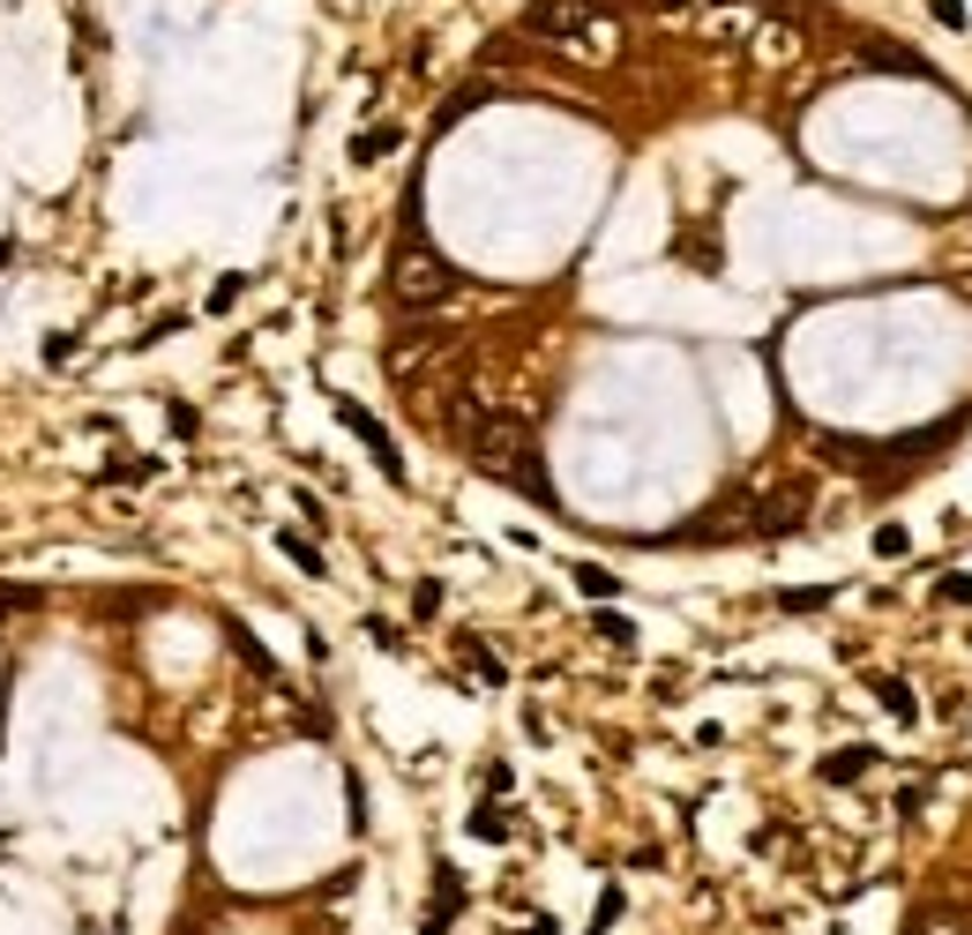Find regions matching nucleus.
Returning <instances> with one entry per match:
<instances>
[{"label":"nucleus","mask_w":972,"mask_h":935,"mask_svg":"<svg viewBox=\"0 0 972 935\" xmlns=\"http://www.w3.org/2000/svg\"><path fill=\"white\" fill-rule=\"evenodd\" d=\"M465 449L479 471H494L502 487H516V494H531L539 510L553 502L547 471H539V449H531V420L524 412H479V420L465 426Z\"/></svg>","instance_id":"obj_1"},{"label":"nucleus","mask_w":972,"mask_h":935,"mask_svg":"<svg viewBox=\"0 0 972 935\" xmlns=\"http://www.w3.org/2000/svg\"><path fill=\"white\" fill-rule=\"evenodd\" d=\"M524 31L547 45H569V53H592V60H614L621 53V31L606 15V0H531Z\"/></svg>","instance_id":"obj_2"},{"label":"nucleus","mask_w":972,"mask_h":935,"mask_svg":"<svg viewBox=\"0 0 972 935\" xmlns=\"http://www.w3.org/2000/svg\"><path fill=\"white\" fill-rule=\"evenodd\" d=\"M449 293H457V270L434 255L420 232H404V240H397V255H389V307H404V315H434Z\"/></svg>","instance_id":"obj_3"},{"label":"nucleus","mask_w":972,"mask_h":935,"mask_svg":"<svg viewBox=\"0 0 972 935\" xmlns=\"http://www.w3.org/2000/svg\"><path fill=\"white\" fill-rule=\"evenodd\" d=\"M808 53V31L801 23H786V15H756V31H748V60L763 68H793Z\"/></svg>","instance_id":"obj_4"},{"label":"nucleus","mask_w":972,"mask_h":935,"mask_svg":"<svg viewBox=\"0 0 972 935\" xmlns=\"http://www.w3.org/2000/svg\"><path fill=\"white\" fill-rule=\"evenodd\" d=\"M338 420H344V434H359V442H367V457H375V465L389 471V479H404V457H397V442L381 434V420L367 412V404H352V397H338Z\"/></svg>","instance_id":"obj_5"},{"label":"nucleus","mask_w":972,"mask_h":935,"mask_svg":"<svg viewBox=\"0 0 972 935\" xmlns=\"http://www.w3.org/2000/svg\"><path fill=\"white\" fill-rule=\"evenodd\" d=\"M457 913H465V876L442 860V868H434V913H426V935H442Z\"/></svg>","instance_id":"obj_6"},{"label":"nucleus","mask_w":972,"mask_h":935,"mask_svg":"<svg viewBox=\"0 0 972 935\" xmlns=\"http://www.w3.org/2000/svg\"><path fill=\"white\" fill-rule=\"evenodd\" d=\"M860 771H876V749H868V741H853V749H831V756H823V778H831V786H853Z\"/></svg>","instance_id":"obj_7"},{"label":"nucleus","mask_w":972,"mask_h":935,"mask_svg":"<svg viewBox=\"0 0 972 935\" xmlns=\"http://www.w3.org/2000/svg\"><path fill=\"white\" fill-rule=\"evenodd\" d=\"M277 554L293 561L299 577H330V561H322V547H315L307 532H277Z\"/></svg>","instance_id":"obj_8"},{"label":"nucleus","mask_w":972,"mask_h":935,"mask_svg":"<svg viewBox=\"0 0 972 935\" xmlns=\"http://www.w3.org/2000/svg\"><path fill=\"white\" fill-rule=\"evenodd\" d=\"M868 688L883 696V711H890V719H920V696H913V681H897V674H876Z\"/></svg>","instance_id":"obj_9"},{"label":"nucleus","mask_w":972,"mask_h":935,"mask_svg":"<svg viewBox=\"0 0 972 935\" xmlns=\"http://www.w3.org/2000/svg\"><path fill=\"white\" fill-rule=\"evenodd\" d=\"M913 935H972V913H958V905H928V913L913 921Z\"/></svg>","instance_id":"obj_10"},{"label":"nucleus","mask_w":972,"mask_h":935,"mask_svg":"<svg viewBox=\"0 0 972 935\" xmlns=\"http://www.w3.org/2000/svg\"><path fill=\"white\" fill-rule=\"evenodd\" d=\"M831 584H793V592H778V606H786V614H823V606H831Z\"/></svg>","instance_id":"obj_11"},{"label":"nucleus","mask_w":972,"mask_h":935,"mask_svg":"<svg viewBox=\"0 0 972 935\" xmlns=\"http://www.w3.org/2000/svg\"><path fill=\"white\" fill-rule=\"evenodd\" d=\"M397 142H404V128H367L359 142H352V158H359V166H375V158H389Z\"/></svg>","instance_id":"obj_12"},{"label":"nucleus","mask_w":972,"mask_h":935,"mask_svg":"<svg viewBox=\"0 0 972 935\" xmlns=\"http://www.w3.org/2000/svg\"><path fill=\"white\" fill-rule=\"evenodd\" d=\"M592 629H598V637H606V643H621V651H636V622H629V614H614V606H598V614H592Z\"/></svg>","instance_id":"obj_13"},{"label":"nucleus","mask_w":972,"mask_h":935,"mask_svg":"<svg viewBox=\"0 0 972 935\" xmlns=\"http://www.w3.org/2000/svg\"><path fill=\"white\" fill-rule=\"evenodd\" d=\"M457 651H465L471 666H479V681H508V666H502V659H494V651H487L479 637H457Z\"/></svg>","instance_id":"obj_14"},{"label":"nucleus","mask_w":972,"mask_h":935,"mask_svg":"<svg viewBox=\"0 0 972 935\" xmlns=\"http://www.w3.org/2000/svg\"><path fill=\"white\" fill-rule=\"evenodd\" d=\"M576 592H592V598H614L621 584H614V569H598V561H576Z\"/></svg>","instance_id":"obj_15"},{"label":"nucleus","mask_w":972,"mask_h":935,"mask_svg":"<svg viewBox=\"0 0 972 935\" xmlns=\"http://www.w3.org/2000/svg\"><path fill=\"white\" fill-rule=\"evenodd\" d=\"M876 554H883V561H905V554H913V532H905V524H883V532H876Z\"/></svg>","instance_id":"obj_16"},{"label":"nucleus","mask_w":972,"mask_h":935,"mask_svg":"<svg viewBox=\"0 0 972 935\" xmlns=\"http://www.w3.org/2000/svg\"><path fill=\"white\" fill-rule=\"evenodd\" d=\"M502 808H479V816H471V839H487V846H502Z\"/></svg>","instance_id":"obj_17"},{"label":"nucleus","mask_w":972,"mask_h":935,"mask_svg":"<svg viewBox=\"0 0 972 935\" xmlns=\"http://www.w3.org/2000/svg\"><path fill=\"white\" fill-rule=\"evenodd\" d=\"M248 293V277H217V293H210V315H232V299Z\"/></svg>","instance_id":"obj_18"},{"label":"nucleus","mask_w":972,"mask_h":935,"mask_svg":"<svg viewBox=\"0 0 972 935\" xmlns=\"http://www.w3.org/2000/svg\"><path fill=\"white\" fill-rule=\"evenodd\" d=\"M412 614H420V622H434V614H442V584H434V577L412 592Z\"/></svg>","instance_id":"obj_19"},{"label":"nucleus","mask_w":972,"mask_h":935,"mask_svg":"<svg viewBox=\"0 0 972 935\" xmlns=\"http://www.w3.org/2000/svg\"><path fill=\"white\" fill-rule=\"evenodd\" d=\"M935 598H958V606H972V577H942V584H935Z\"/></svg>","instance_id":"obj_20"},{"label":"nucleus","mask_w":972,"mask_h":935,"mask_svg":"<svg viewBox=\"0 0 972 935\" xmlns=\"http://www.w3.org/2000/svg\"><path fill=\"white\" fill-rule=\"evenodd\" d=\"M614 921H621V891H606V898H598V913H592V928H614Z\"/></svg>","instance_id":"obj_21"},{"label":"nucleus","mask_w":972,"mask_h":935,"mask_svg":"<svg viewBox=\"0 0 972 935\" xmlns=\"http://www.w3.org/2000/svg\"><path fill=\"white\" fill-rule=\"evenodd\" d=\"M935 23H950V31H965V0H935Z\"/></svg>","instance_id":"obj_22"},{"label":"nucleus","mask_w":972,"mask_h":935,"mask_svg":"<svg viewBox=\"0 0 972 935\" xmlns=\"http://www.w3.org/2000/svg\"><path fill=\"white\" fill-rule=\"evenodd\" d=\"M15 606H38V592H15V584H8V592H0V614H15Z\"/></svg>","instance_id":"obj_23"},{"label":"nucleus","mask_w":972,"mask_h":935,"mask_svg":"<svg viewBox=\"0 0 972 935\" xmlns=\"http://www.w3.org/2000/svg\"><path fill=\"white\" fill-rule=\"evenodd\" d=\"M643 8H659V15H688L696 0H643Z\"/></svg>","instance_id":"obj_24"}]
</instances>
